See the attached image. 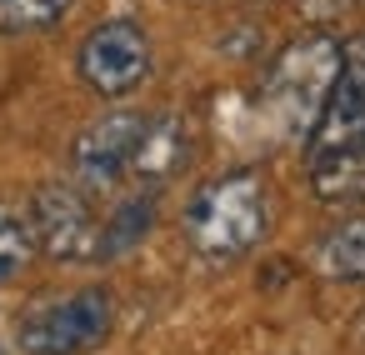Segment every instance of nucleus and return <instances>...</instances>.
I'll return each mask as SVG.
<instances>
[{"mask_svg":"<svg viewBox=\"0 0 365 355\" xmlns=\"http://www.w3.org/2000/svg\"><path fill=\"white\" fill-rule=\"evenodd\" d=\"M115 330V300L110 290L91 285L76 295H51L26 310L21 320V350L26 355H86L106 345Z\"/></svg>","mask_w":365,"mask_h":355,"instance_id":"3","label":"nucleus"},{"mask_svg":"<svg viewBox=\"0 0 365 355\" xmlns=\"http://www.w3.org/2000/svg\"><path fill=\"white\" fill-rule=\"evenodd\" d=\"M270 230V190L260 170H225L185 205V240L200 260H240Z\"/></svg>","mask_w":365,"mask_h":355,"instance_id":"1","label":"nucleus"},{"mask_svg":"<svg viewBox=\"0 0 365 355\" xmlns=\"http://www.w3.org/2000/svg\"><path fill=\"white\" fill-rule=\"evenodd\" d=\"M310 190L325 205L365 200V135H355V140H345L335 150L310 155Z\"/></svg>","mask_w":365,"mask_h":355,"instance_id":"8","label":"nucleus"},{"mask_svg":"<svg viewBox=\"0 0 365 355\" xmlns=\"http://www.w3.org/2000/svg\"><path fill=\"white\" fill-rule=\"evenodd\" d=\"M31 230H36V250L61 260V265H86L101 260V215L86 195V185L71 180H46L31 195Z\"/></svg>","mask_w":365,"mask_h":355,"instance_id":"4","label":"nucleus"},{"mask_svg":"<svg viewBox=\"0 0 365 355\" xmlns=\"http://www.w3.org/2000/svg\"><path fill=\"white\" fill-rule=\"evenodd\" d=\"M315 270L325 280H365V215L340 220L315 240Z\"/></svg>","mask_w":365,"mask_h":355,"instance_id":"9","label":"nucleus"},{"mask_svg":"<svg viewBox=\"0 0 365 355\" xmlns=\"http://www.w3.org/2000/svg\"><path fill=\"white\" fill-rule=\"evenodd\" d=\"M31 260H36V230H31V215L16 210V205H0V285L16 280Z\"/></svg>","mask_w":365,"mask_h":355,"instance_id":"11","label":"nucleus"},{"mask_svg":"<svg viewBox=\"0 0 365 355\" xmlns=\"http://www.w3.org/2000/svg\"><path fill=\"white\" fill-rule=\"evenodd\" d=\"M76 0H0V36H31L51 31Z\"/></svg>","mask_w":365,"mask_h":355,"instance_id":"12","label":"nucleus"},{"mask_svg":"<svg viewBox=\"0 0 365 355\" xmlns=\"http://www.w3.org/2000/svg\"><path fill=\"white\" fill-rule=\"evenodd\" d=\"M185 160H190V130H185V120L180 115H155V120H145L130 180H140L145 190H160L170 175H180Z\"/></svg>","mask_w":365,"mask_h":355,"instance_id":"7","label":"nucleus"},{"mask_svg":"<svg viewBox=\"0 0 365 355\" xmlns=\"http://www.w3.org/2000/svg\"><path fill=\"white\" fill-rule=\"evenodd\" d=\"M0 355H6V340H0Z\"/></svg>","mask_w":365,"mask_h":355,"instance_id":"13","label":"nucleus"},{"mask_svg":"<svg viewBox=\"0 0 365 355\" xmlns=\"http://www.w3.org/2000/svg\"><path fill=\"white\" fill-rule=\"evenodd\" d=\"M340 41L325 36V31H310L300 41H290L270 71H265V86H260V101H265V115L290 135V140H310L315 120H320V106L340 76Z\"/></svg>","mask_w":365,"mask_h":355,"instance_id":"2","label":"nucleus"},{"mask_svg":"<svg viewBox=\"0 0 365 355\" xmlns=\"http://www.w3.org/2000/svg\"><path fill=\"white\" fill-rule=\"evenodd\" d=\"M150 61H155V56H150V36H145L135 21H125V16L101 21V26L81 41V51H76L81 81H86L96 96H106V101H120V96L140 91L145 76H150Z\"/></svg>","mask_w":365,"mask_h":355,"instance_id":"5","label":"nucleus"},{"mask_svg":"<svg viewBox=\"0 0 365 355\" xmlns=\"http://www.w3.org/2000/svg\"><path fill=\"white\" fill-rule=\"evenodd\" d=\"M155 225V190H135L125 195V205L101 225V260H115L125 250H135Z\"/></svg>","mask_w":365,"mask_h":355,"instance_id":"10","label":"nucleus"},{"mask_svg":"<svg viewBox=\"0 0 365 355\" xmlns=\"http://www.w3.org/2000/svg\"><path fill=\"white\" fill-rule=\"evenodd\" d=\"M145 120H150V115L115 110V115H101L96 125H86L81 140H76V150H71L76 180H81L86 190H110V185L130 180V165H135Z\"/></svg>","mask_w":365,"mask_h":355,"instance_id":"6","label":"nucleus"}]
</instances>
